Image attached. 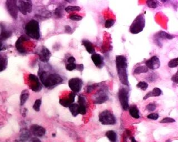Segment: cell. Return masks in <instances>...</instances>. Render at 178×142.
Wrapping results in <instances>:
<instances>
[{
    "label": "cell",
    "instance_id": "cell-47",
    "mask_svg": "<svg viewBox=\"0 0 178 142\" xmlns=\"http://www.w3.org/2000/svg\"><path fill=\"white\" fill-rule=\"evenodd\" d=\"M31 142H41V140L37 138H33L31 139Z\"/></svg>",
    "mask_w": 178,
    "mask_h": 142
},
{
    "label": "cell",
    "instance_id": "cell-8",
    "mask_svg": "<svg viewBox=\"0 0 178 142\" xmlns=\"http://www.w3.org/2000/svg\"><path fill=\"white\" fill-rule=\"evenodd\" d=\"M17 3L18 9L24 15H26L32 11V3L31 1H18Z\"/></svg>",
    "mask_w": 178,
    "mask_h": 142
},
{
    "label": "cell",
    "instance_id": "cell-21",
    "mask_svg": "<svg viewBox=\"0 0 178 142\" xmlns=\"http://www.w3.org/2000/svg\"><path fill=\"white\" fill-rule=\"evenodd\" d=\"M82 44L84 46L87 52L90 54H94L95 52V50L92 43L87 40H84L82 41Z\"/></svg>",
    "mask_w": 178,
    "mask_h": 142
},
{
    "label": "cell",
    "instance_id": "cell-5",
    "mask_svg": "<svg viewBox=\"0 0 178 142\" xmlns=\"http://www.w3.org/2000/svg\"><path fill=\"white\" fill-rule=\"evenodd\" d=\"M99 121L103 125H114L116 119L114 115L109 110H105L99 114Z\"/></svg>",
    "mask_w": 178,
    "mask_h": 142
},
{
    "label": "cell",
    "instance_id": "cell-36",
    "mask_svg": "<svg viewBox=\"0 0 178 142\" xmlns=\"http://www.w3.org/2000/svg\"><path fill=\"white\" fill-rule=\"evenodd\" d=\"M76 67H77V64L75 63H68L66 66V69L69 71H72L73 70L76 69Z\"/></svg>",
    "mask_w": 178,
    "mask_h": 142
},
{
    "label": "cell",
    "instance_id": "cell-26",
    "mask_svg": "<svg viewBox=\"0 0 178 142\" xmlns=\"http://www.w3.org/2000/svg\"><path fill=\"white\" fill-rule=\"evenodd\" d=\"M69 108L70 109V111L72 115L74 117H76L79 114L78 104L72 103V104H71Z\"/></svg>",
    "mask_w": 178,
    "mask_h": 142
},
{
    "label": "cell",
    "instance_id": "cell-38",
    "mask_svg": "<svg viewBox=\"0 0 178 142\" xmlns=\"http://www.w3.org/2000/svg\"><path fill=\"white\" fill-rule=\"evenodd\" d=\"M69 18L71 20L75 21H81L82 19V17L79 16L77 15H71L69 16Z\"/></svg>",
    "mask_w": 178,
    "mask_h": 142
},
{
    "label": "cell",
    "instance_id": "cell-16",
    "mask_svg": "<svg viewBox=\"0 0 178 142\" xmlns=\"http://www.w3.org/2000/svg\"><path fill=\"white\" fill-rule=\"evenodd\" d=\"M76 94L74 92L70 93L69 97L66 98H62L60 100V104L64 107H69L75 101Z\"/></svg>",
    "mask_w": 178,
    "mask_h": 142
},
{
    "label": "cell",
    "instance_id": "cell-27",
    "mask_svg": "<svg viewBox=\"0 0 178 142\" xmlns=\"http://www.w3.org/2000/svg\"><path fill=\"white\" fill-rule=\"evenodd\" d=\"M29 97V93L26 90H25L22 92L20 96L21 106H24L25 103L26 102Z\"/></svg>",
    "mask_w": 178,
    "mask_h": 142
},
{
    "label": "cell",
    "instance_id": "cell-6",
    "mask_svg": "<svg viewBox=\"0 0 178 142\" xmlns=\"http://www.w3.org/2000/svg\"><path fill=\"white\" fill-rule=\"evenodd\" d=\"M118 97L122 108L124 111L129 109V89L127 88L121 87L118 92Z\"/></svg>",
    "mask_w": 178,
    "mask_h": 142
},
{
    "label": "cell",
    "instance_id": "cell-40",
    "mask_svg": "<svg viewBox=\"0 0 178 142\" xmlns=\"http://www.w3.org/2000/svg\"><path fill=\"white\" fill-rule=\"evenodd\" d=\"M156 106L155 103H150L148 105L146 106V109H148L149 112H152L154 111L155 109H156Z\"/></svg>",
    "mask_w": 178,
    "mask_h": 142
},
{
    "label": "cell",
    "instance_id": "cell-23",
    "mask_svg": "<svg viewBox=\"0 0 178 142\" xmlns=\"http://www.w3.org/2000/svg\"><path fill=\"white\" fill-rule=\"evenodd\" d=\"M129 113L130 116L135 119L140 118V114H139V111L136 107V106H133L130 107L129 108Z\"/></svg>",
    "mask_w": 178,
    "mask_h": 142
},
{
    "label": "cell",
    "instance_id": "cell-43",
    "mask_svg": "<svg viewBox=\"0 0 178 142\" xmlns=\"http://www.w3.org/2000/svg\"><path fill=\"white\" fill-rule=\"evenodd\" d=\"M94 86H92V85L87 86V88H86V92H87V93H91V92L94 90Z\"/></svg>",
    "mask_w": 178,
    "mask_h": 142
},
{
    "label": "cell",
    "instance_id": "cell-35",
    "mask_svg": "<svg viewBox=\"0 0 178 142\" xmlns=\"http://www.w3.org/2000/svg\"><path fill=\"white\" fill-rule=\"evenodd\" d=\"M136 87L138 88H140L141 90L145 91L146 89L148 88V84L147 83L145 82H140L138 83Z\"/></svg>",
    "mask_w": 178,
    "mask_h": 142
},
{
    "label": "cell",
    "instance_id": "cell-12",
    "mask_svg": "<svg viewBox=\"0 0 178 142\" xmlns=\"http://www.w3.org/2000/svg\"><path fill=\"white\" fill-rule=\"evenodd\" d=\"M145 66L148 69L156 70L160 67V61L158 57L154 56L145 62Z\"/></svg>",
    "mask_w": 178,
    "mask_h": 142
},
{
    "label": "cell",
    "instance_id": "cell-37",
    "mask_svg": "<svg viewBox=\"0 0 178 142\" xmlns=\"http://www.w3.org/2000/svg\"><path fill=\"white\" fill-rule=\"evenodd\" d=\"M115 23V21L112 19H109V20H106L105 21V26L107 28H109L113 26Z\"/></svg>",
    "mask_w": 178,
    "mask_h": 142
},
{
    "label": "cell",
    "instance_id": "cell-34",
    "mask_svg": "<svg viewBox=\"0 0 178 142\" xmlns=\"http://www.w3.org/2000/svg\"><path fill=\"white\" fill-rule=\"evenodd\" d=\"M168 66L170 68H175L178 66V58H175L170 60L168 63Z\"/></svg>",
    "mask_w": 178,
    "mask_h": 142
},
{
    "label": "cell",
    "instance_id": "cell-11",
    "mask_svg": "<svg viewBox=\"0 0 178 142\" xmlns=\"http://www.w3.org/2000/svg\"><path fill=\"white\" fill-rule=\"evenodd\" d=\"M29 79L31 83V88L35 92H37L42 89V85L39 81V79L37 76L31 74L29 76Z\"/></svg>",
    "mask_w": 178,
    "mask_h": 142
},
{
    "label": "cell",
    "instance_id": "cell-9",
    "mask_svg": "<svg viewBox=\"0 0 178 142\" xmlns=\"http://www.w3.org/2000/svg\"><path fill=\"white\" fill-rule=\"evenodd\" d=\"M68 84L72 92L76 93L80 91L83 86V82L79 78H73L69 81Z\"/></svg>",
    "mask_w": 178,
    "mask_h": 142
},
{
    "label": "cell",
    "instance_id": "cell-19",
    "mask_svg": "<svg viewBox=\"0 0 178 142\" xmlns=\"http://www.w3.org/2000/svg\"><path fill=\"white\" fill-rule=\"evenodd\" d=\"M27 40V38L26 36H25L24 35L21 36L17 40V42H16V47L17 51L21 53H25L26 51L25 49L24 48V46L22 43L24 42L25 41H26Z\"/></svg>",
    "mask_w": 178,
    "mask_h": 142
},
{
    "label": "cell",
    "instance_id": "cell-10",
    "mask_svg": "<svg viewBox=\"0 0 178 142\" xmlns=\"http://www.w3.org/2000/svg\"><path fill=\"white\" fill-rule=\"evenodd\" d=\"M109 99L108 92L106 89L101 88L94 96V102L95 104H102L106 102Z\"/></svg>",
    "mask_w": 178,
    "mask_h": 142
},
{
    "label": "cell",
    "instance_id": "cell-49",
    "mask_svg": "<svg viewBox=\"0 0 178 142\" xmlns=\"http://www.w3.org/2000/svg\"><path fill=\"white\" fill-rule=\"evenodd\" d=\"M131 142H137L134 137H132L131 139Z\"/></svg>",
    "mask_w": 178,
    "mask_h": 142
},
{
    "label": "cell",
    "instance_id": "cell-29",
    "mask_svg": "<svg viewBox=\"0 0 178 142\" xmlns=\"http://www.w3.org/2000/svg\"><path fill=\"white\" fill-rule=\"evenodd\" d=\"M148 68L146 66H138L135 69L134 73L135 74H140V73H144L148 72Z\"/></svg>",
    "mask_w": 178,
    "mask_h": 142
},
{
    "label": "cell",
    "instance_id": "cell-28",
    "mask_svg": "<svg viewBox=\"0 0 178 142\" xmlns=\"http://www.w3.org/2000/svg\"><path fill=\"white\" fill-rule=\"evenodd\" d=\"M7 64V58L3 55L0 54V72H2L5 70Z\"/></svg>",
    "mask_w": 178,
    "mask_h": 142
},
{
    "label": "cell",
    "instance_id": "cell-33",
    "mask_svg": "<svg viewBox=\"0 0 178 142\" xmlns=\"http://www.w3.org/2000/svg\"><path fill=\"white\" fill-rule=\"evenodd\" d=\"M41 104V99H38L36 100L33 106V108L36 112H39L40 111V106Z\"/></svg>",
    "mask_w": 178,
    "mask_h": 142
},
{
    "label": "cell",
    "instance_id": "cell-1",
    "mask_svg": "<svg viewBox=\"0 0 178 142\" xmlns=\"http://www.w3.org/2000/svg\"><path fill=\"white\" fill-rule=\"evenodd\" d=\"M115 62L118 77L120 81L125 86H129V82L128 79V61L126 58L121 55L117 56L116 57Z\"/></svg>",
    "mask_w": 178,
    "mask_h": 142
},
{
    "label": "cell",
    "instance_id": "cell-13",
    "mask_svg": "<svg viewBox=\"0 0 178 142\" xmlns=\"http://www.w3.org/2000/svg\"><path fill=\"white\" fill-rule=\"evenodd\" d=\"M39 56V58L41 62L44 63H47L50 58L51 53L49 50L45 47H42L39 53H37Z\"/></svg>",
    "mask_w": 178,
    "mask_h": 142
},
{
    "label": "cell",
    "instance_id": "cell-7",
    "mask_svg": "<svg viewBox=\"0 0 178 142\" xmlns=\"http://www.w3.org/2000/svg\"><path fill=\"white\" fill-rule=\"evenodd\" d=\"M17 3V1L15 0H8L6 2V6L8 13L15 20H16L18 16V9Z\"/></svg>",
    "mask_w": 178,
    "mask_h": 142
},
{
    "label": "cell",
    "instance_id": "cell-14",
    "mask_svg": "<svg viewBox=\"0 0 178 142\" xmlns=\"http://www.w3.org/2000/svg\"><path fill=\"white\" fill-rule=\"evenodd\" d=\"M30 130L31 133L37 137H41L44 136L46 133V129L42 126L37 124H34L31 126Z\"/></svg>",
    "mask_w": 178,
    "mask_h": 142
},
{
    "label": "cell",
    "instance_id": "cell-22",
    "mask_svg": "<svg viewBox=\"0 0 178 142\" xmlns=\"http://www.w3.org/2000/svg\"><path fill=\"white\" fill-rule=\"evenodd\" d=\"M162 94V91L161 89L159 88L158 87L154 88V89H153L151 91H150L149 92H148L144 97V99H147L151 97H158L161 95Z\"/></svg>",
    "mask_w": 178,
    "mask_h": 142
},
{
    "label": "cell",
    "instance_id": "cell-17",
    "mask_svg": "<svg viewBox=\"0 0 178 142\" xmlns=\"http://www.w3.org/2000/svg\"><path fill=\"white\" fill-rule=\"evenodd\" d=\"M79 112V114L84 115L86 113V102L85 97L83 96H79L78 98Z\"/></svg>",
    "mask_w": 178,
    "mask_h": 142
},
{
    "label": "cell",
    "instance_id": "cell-3",
    "mask_svg": "<svg viewBox=\"0 0 178 142\" xmlns=\"http://www.w3.org/2000/svg\"><path fill=\"white\" fill-rule=\"evenodd\" d=\"M25 31L27 36L35 40H39L40 37V29L37 21L32 20L26 24Z\"/></svg>",
    "mask_w": 178,
    "mask_h": 142
},
{
    "label": "cell",
    "instance_id": "cell-15",
    "mask_svg": "<svg viewBox=\"0 0 178 142\" xmlns=\"http://www.w3.org/2000/svg\"><path fill=\"white\" fill-rule=\"evenodd\" d=\"M1 33H0V40L5 41L7 40L12 35V31L7 29L4 23H0Z\"/></svg>",
    "mask_w": 178,
    "mask_h": 142
},
{
    "label": "cell",
    "instance_id": "cell-30",
    "mask_svg": "<svg viewBox=\"0 0 178 142\" xmlns=\"http://www.w3.org/2000/svg\"><path fill=\"white\" fill-rule=\"evenodd\" d=\"M147 6L151 8H156L159 5V2L157 1H152L149 0L146 1Z\"/></svg>",
    "mask_w": 178,
    "mask_h": 142
},
{
    "label": "cell",
    "instance_id": "cell-32",
    "mask_svg": "<svg viewBox=\"0 0 178 142\" xmlns=\"http://www.w3.org/2000/svg\"><path fill=\"white\" fill-rule=\"evenodd\" d=\"M63 9L64 7L61 6L58 7L57 8L55 11V15L57 16L58 18H61L62 17L63 15Z\"/></svg>",
    "mask_w": 178,
    "mask_h": 142
},
{
    "label": "cell",
    "instance_id": "cell-20",
    "mask_svg": "<svg viewBox=\"0 0 178 142\" xmlns=\"http://www.w3.org/2000/svg\"><path fill=\"white\" fill-rule=\"evenodd\" d=\"M31 133L27 129H24L21 130L19 139L16 140L17 142H26L30 138Z\"/></svg>",
    "mask_w": 178,
    "mask_h": 142
},
{
    "label": "cell",
    "instance_id": "cell-46",
    "mask_svg": "<svg viewBox=\"0 0 178 142\" xmlns=\"http://www.w3.org/2000/svg\"><path fill=\"white\" fill-rule=\"evenodd\" d=\"M65 28L66 32H67V33H71V31H72V29H71V27L69 26H66L65 27Z\"/></svg>",
    "mask_w": 178,
    "mask_h": 142
},
{
    "label": "cell",
    "instance_id": "cell-18",
    "mask_svg": "<svg viewBox=\"0 0 178 142\" xmlns=\"http://www.w3.org/2000/svg\"><path fill=\"white\" fill-rule=\"evenodd\" d=\"M91 59L92 60L95 65L97 67H102L104 64V58L100 54L98 53H94L91 56Z\"/></svg>",
    "mask_w": 178,
    "mask_h": 142
},
{
    "label": "cell",
    "instance_id": "cell-2",
    "mask_svg": "<svg viewBox=\"0 0 178 142\" xmlns=\"http://www.w3.org/2000/svg\"><path fill=\"white\" fill-rule=\"evenodd\" d=\"M40 79L42 84L46 88H52L63 82V79L60 75L56 73H48L42 72L40 74Z\"/></svg>",
    "mask_w": 178,
    "mask_h": 142
},
{
    "label": "cell",
    "instance_id": "cell-41",
    "mask_svg": "<svg viewBox=\"0 0 178 142\" xmlns=\"http://www.w3.org/2000/svg\"><path fill=\"white\" fill-rule=\"evenodd\" d=\"M148 119H152V120H156L159 118V114L158 113H152L151 114H150L149 115H148Z\"/></svg>",
    "mask_w": 178,
    "mask_h": 142
},
{
    "label": "cell",
    "instance_id": "cell-31",
    "mask_svg": "<svg viewBox=\"0 0 178 142\" xmlns=\"http://www.w3.org/2000/svg\"><path fill=\"white\" fill-rule=\"evenodd\" d=\"M81 8L80 7L75 6H67L65 8V11L67 12H71L73 11H80Z\"/></svg>",
    "mask_w": 178,
    "mask_h": 142
},
{
    "label": "cell",
    "instance_id": "cell-44",
    "mask_svg": "<svg viewBox=\"0 0 178 142\" xmlns=\"http://www.w3.org/2000/svg\"><path fill=\"white\" fill-rule=\"evenodd\" d=\"M84 65L82 64H77V67H76V70L82 72L84 70Z\"/></svg>",
    "mask_w": 178,
    "mask_h": 142
},
{
    "label": "cell",
    "instance_id": "cell-50",
    "mask_svg": "<svg viewBox=\"0 0 178 142\" xmlns=\"http://www.w3.org/2000/svg\"><path fill=\"white\" fill-rule=\"evenodd\" d=\"M166 142H171V140H169V139H168V140H166Z\"/></svg>",
    "mask_w": 178,
    "mask_h": 142
},
{
    "label": "cell",
    "instance_id": "cell-25",
    "mask_svg": "<svg viewBox=\"0 0 178 142\" xmlns=\"http://www.w3.org/2000/svg\"><path fill=\"white\" fill-rule=\"evenodd\" d=\"M106 137L110 142H117V134L113 130H109L106 133Z\"/></svg>",
    "mask_w": 178,
    "mask_h": 142
},
{
    "label": "cell",
    "instance_id": "cell-4",
    "mask_svg": "<svg viewBox=\"0 0 178 142\" xmlns=\"http://www.w3.org/2000/svg\"><path fill=\"white\" fill-rule=\"evenodd\" d=\"M145 26V18L143 14H140L136 17L130 27V32L133 34H138L142 32Z\"/></svg>",
    "mask_w": 178,
    "mask_h": 142
},
{
    "label": "cell",
    "instance_id": "cell-24",
    "mask_svg": "<svg viewBox=\"0 0 178 142\" xmlns=\"http://www.w3.org/2000/svg\"><path fill=\"white\" fill-rule=\"evenodd\" d=\"M156 37L159 38L161 39H166V40H172L174 38V36L171 35L169 33L165 32L164 31H160L156 34Z\"/></svg>",
    "mask_w": 178,
    "mask_h": 142
},
{
    "label": "cell",
    "instance_id": "cell-45",
    "mask_svg": "<svg viewBox=\"0 0 178 142\" xmlns=\"http://www.w3.org/2000/svg\"><path fill=\"white\" fill-rule=\"evenodd\" d=\"M75 58L73 56L70 57L67 60L68 63H75Z\"/></svg>",
    "mask_w": 178,
    "mask_h": 142
},
{
    "label": "cell",
    "instance_id": "cell-48",
    "mask_svg": "<svg viewBox=\"0 0 178 142\" xmlns=\"http://www.w3.org/2000/svg\"><path fill=\"white\" fill-rule=\"evenodd\" d=\"M3 48H4V45H3V44L2 43L1 41L0 40V51L3 50Z\"/></svg>",
    "mask_w": 178,
    "mask_h": 142
},
{
    "label": "cell",
    "instance_id": "cell-39",
    "mask_svg": "<svg viewBox=\"0 0 178 142\" xmlns=\"http://www.w3.org/2000/svg\"><path fill=\"white\" fill-rule=\"evenodd\" d=\"M175 122V120L174 119L166 117V118H163L161 121H160V123H173Z\"/></svg>",
    "mask_w": 178,
    "mask_h": 142
},
{
    "label": "cell",
    "instance_id": "cell-42",
    "mask_svg": "<svg viewBox=\"0 0 178 142\" xmlns=\"http://www.w3.org/2000/svg\"><path fill=\"white\" fill-rule=\"evenodd\" d=\"M178 72L176 73L175 74H174L173 77H171V80L172 81H173L175 83H178Z\"/></svg>",
    "mask_w": 178,
    "mask_h": 142
}]
</instances>
